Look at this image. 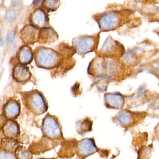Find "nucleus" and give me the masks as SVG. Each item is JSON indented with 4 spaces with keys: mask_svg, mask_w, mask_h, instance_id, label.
I'll return each mask as SVG.
<instances>
[{
    "mask_svg": "<svg viewBox=\"0 0 159 159\" xmlns=\"http://www.w3.org/2000/svg\"><path fill=\"white\" fill-rule=\"evenodd\" d=\"M131 13L129 10L107 11L94 15L93 17L98 24L100 31L104 32L114 30L124 24Z\"/></svg>",
    "mask_w": 159,
    "mask_h": 159,
    "instance_id": "f257e3e1",
    "label": "nucleus"
},
{
    "mask_svg": "<svg viewBox=\"0 0 159 159\" xmlns=\"http://www.w3.org/2000/svg\"><path fill=\"white\" fill-rule=\"evenodd\" d=\"M36 66L39 68L51 70L59 67L64 63V56L52 48L37 46L34 52Z\"/></svg>",
    "mask_w": 159,
    "mask_h": 159,
    "instance_id": "f03ea898",
    "label": "nucleus"
},
{
    "mask_svg": "<svg viewBox=\"0 0 159 159\" xmlns=\"http://www.w3.org/2000/svg\"><path fill=\"white\" fill-rule=\"evenodd\" d=\"M116 59L97 56L89 63L87 73L94 77H107L116 75L119 71V66H116Z\"/></svg>",
    "mask_w": 159,
    "mask_h": 159,
    "instance_id": "7ed1b4c3",
    "label": "nucleus"
},
{
    "mask_svg": "<svg viewBox=\"0 0 159 159\" xmlns=\"http://www.w3.org/2000/svg\"><path fill=\"white\" fill-rule=\"evenodd\" d=\"M22 101L25 107L36 115L43 114L47 111L48 104L42 93L32 90L21 93Z\"/></svg>",
    "mask_w": 159,
    "mask_h": 159,
    "instance_id": "20e7f679",
    "label": "nucleus"
},
{
    "mask_svg": "<svg viewBox=\"0 0 159 159\" xmlns=\"http://www.w3.org/2000/svg\"><path fill=\"white\" fill-rule=\"evenodd\" d=\"M99 40V32L92 35H80L72 40V46L76 52L84 57L86 54L96 52Z\"/></svg>",
    "mask_w": 159,
    "mask_h": 159,
    "instance_id": "39448f33",
    "label": "nucleus"
},
{
    "mask_svg": "<svg viewBox=\"0 0 159 159\" xmlns=\"http://www.w3.org/2000/svg\"><path fill=\"white\" fill-rule=\"evenodd\" d=\"M42 132L43 135L51 140H58L63 138L60 125L57 118L48 114L43 120Z\"/></svg>",
    "mask_w": 159,
    "mask_h": 159,
    "instance_id": "423d86ee",
    "label": "nucleus"
},
{
    "mask_svg": "<svg viewBox=\"0 0 159 159\" xmlns=\"http://www.w3.org/2000/svg\"><path fill=\"white\" fill-rule=\"evenodd\" d=\"M123 46L112 38L109 37L104 42L101 49L97 53L98 56L115 58L120 57L124 53Z\"/></svg>",
    "mask_w": 159,
    "mask_h": 159,
    "instance_id": "0eeeda50",
    "label": "nucleus"
},
{
    "mask_svg": "<svg viewBox=\"0 0 159 159\" xmlns=\"http://www.w3.org/2000/svg\"><path fill=\"white\" fill-rule=\"evenodd\" d=\"M94 140L92 138H86L80 140L76 145V153L80 159H84L97 152Z\"/></svg>",
    "mask_w": 159,
    "mask_h": 159,
    "instance_id": "6e6552de",
    "label": "nucleus"
},
{
    "mask_svg": "<svg viewBox=\"0 0 159 159\" xmlns=\"http://www.w3.org/2000/svg\"><path fill=\"white\" fill-rule=\"evenodd\" d=\"M30 25L41 30L50 26L48 13L40 7L34 10L29 17Z\"/></svg>",
    "mask_w": 159,
    "mask_h": 159,
    "instance_id": "1a4fd4ad",
    "label": "nucleus"
},
{
    "mask_svg": "<svg viewBox=\"0 0 159 159\" xmlns=\"http://www.w3.org/2000/svg\"><path fill=\"white\" fill-rule=\"evenodd\" d=\"M40 30L32 25H27L24 27L20 32V37L26 45L33 44L39 42Z\"/></svg>",
    "mask_w": 159,
    "mask_h": 159,
    "instance_id": "9d476101",
    "label": "nucleus"
},
{
    "mask_svg": "<svg viewBox=\"0 0 159 159\" xmlns=\"http://www.w3.org/2000/svg\"><path fill=\"white\" fill-rule=\"evenodd\" d=\"M21 105L15 98L9 99L3 106V114L8 120H14L19 116Z\"/></svg>",
    "mask_w": 159,
    "mask_h": 159,
    "instance_id": "9b49d317",
    "label": "nucleus"
},
{
    "mask_svg": "<svg viewBox=\"0 0 159 159\" xmlns=\"http://www.w3.org/2000/svg\"><path fill=\"white\" fill-rule=\"evenodd\" d=\"M12 78L15 81L20 83H25L31 79L32 74L26 65L16 64L12 70Z\"/></svg>",
    "mask_w": 159,
    "mask_h": 159,
    "instance_id": "f8f14e48",
    "label": "nucleus"
},
{
    "mask_svg": "<svg viewBox=\"0 0 159 159\" xmlns=\"http://www.w3.org/2000/svg\"><path fill=\"white\" fill-rule=\"evenodd\" d=\"M16 56L19 64L26 66L30 64L34 58L32 48L26 44L20 47L16 53Z\"/></svg>",
    "mask_w": 159,
    "mask_h": 159,
    "instance_id": "ddd939ff",
    "label": "nucleus"
},
{
    "mask_svg": "<svg viewBox=\"0 0 159 159\" xmlns=\"http://www.w3.org/2000/svg\"><path fill=\"white\" fill-rule=\"evenodd\" d=\"M58 39L57 32L51 27L40 30L39 43L41 44L53 43L57 41Z\"/></svg>",
    "mask_w": 159,
    "mask_h": 159,
    "instance_id": "4468645a",
    "label": "nucleus"
},
{
    "mask_svg": "<svg viewBox=\"0 0 159 159\" xmlns=\"http://www.w3.org/2000/svg\"><path fill=\"white\" fill-rule=\"evenodd\" d=\"M2 131L5 137L15 139L20 133L19 125L14 120H8L3 125Z\"/></svg>",
    "mask_w": 159,
    "mask_h": 159,
    "instance_id": "2eb2a0df",
    "label": "nucleus"
},
{
    "mask_svg": "<svg viewBox=\"0 0 159 159\" xmlns=\"http://www.w3.org/2000/svg\"><path fill=\"white\" fill-rule=\"evenodd\" d=\"M104 99L107 107L113 108H120L123 105V98L119 93H107L104 96Z\"/></svg>",
    "mask_w": 159,
    "mask_h": 159,
    "instance_id": "dca6fc26",
    "label": "nucleus"
},
{
    "mask_svg": "<svg viewBox=\"0 0 159 159\" xmlns=\"http://www.w3.org/2000/svg\"><path fill=\"white\" fill-rule=\"evenodd\" d=\"M1 146L2 150L14 153L19 147L18 141L15 139L6 137L2 139Z\"/></svg>",
    "mask_w": 159,
    "mask_h": 159,
    "instance_id": "f3484780",
    "label": "nucleus"
},
{
    "mask_svg": "<svg viewBox=\"0 0 159 159\" xmlns=\"http://www.w3.org/2000/svg\"><path fill=\"white\" fill-rule=\"evenodd\" d=\"M92 125L93 123L90 119L88 118L82 119L76 123V130L78 134H84L92 130Z\"/></svg>",
    "mask_w": 159,
    "mask_h": 159,
    "instance_id": "a211bd4d",
    "label": "nucleus"
},
{
    "mask_svg": "<svg viewBox=\"0 0 159 159\" xmlns=\"http://www.w3.org/2000/svg\"><path fill=\"white\" fill-rule=\"evenodd\" d=\"M60 5V2L56 0L43 1L41 7L47 13L56 11Z\"/></svg>",
    "mask_w": 159,
    "mask_h": 159,
    "instance_id": "6ab92c4d",
    "label": "nucleus"
},
{
    "mask_svg": "<svg viewBox=\"0 0 159 159\" xmlns=\"http://www.w3.org/2000/svg\"><path fill=\"white\" fill-rule=\"evenodd\" d=\"M14 153L16 159H31L33 156V153L29 148L23 146H19Z\"/></svg>",
    "mask_w": 159,
    "mask_h": 159,
    "instance_id": "aec40b11",
    "label": "nucleus"
},
{
    "mask_svg": "<svg viewBox=\"0 0 159 159\" xmlns=\"http://www.w3.org/2000/svg\"><path fill=\"white\" fill-rule=\"evenodd\" d=\"M0 159H16L15 153L6 152L2 150L0 154Z\"/></svg>",
    "mask_w": 159,
    "mask_h": 159,
    "instance_id": "412c9836",
    "label": "nucleus"
},
{
    "mask_svg": "<svg viewBox=\"0 0 159 159\" xmlns=\"http://www.w3.org/2000/svg\"><path fill=\"white\" fill-rule=\"evenodd\" d=\"M6 18L7 21L9 22H13L15 18V13L14 11L13 10L8 11L6 14Z\"/></svg>",
    "mask_w": 159,
    "mask_h": 159,
    "instance_id": "4be33fe9",
    "label": "nucleus"
},
{
    "mask_svg": "<svg viewBox=\"0 0 159 159\" xmlns=\"http://www.w3.org/2000/svg\"></svg>",
    "mask_w": 159,
    "mask_h": 159,
    "instance_id": "5701e85b",
    "label": "nucleus"
}]
</instances>
